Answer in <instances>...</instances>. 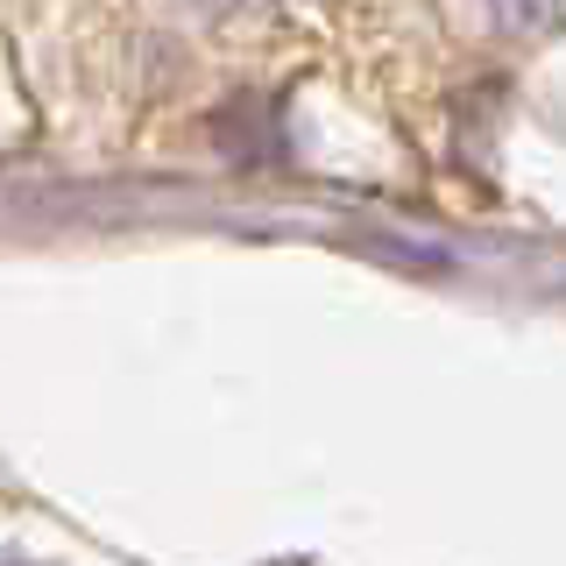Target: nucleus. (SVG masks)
Here are the masks:
<instances>
[{
	"instance_id": "f257e3e1",
	"label": "nucleus",
	"mask_w": 566,
	"mask_h": 566,
	"mask_svg": "<svg viewBox=\"0 0 566 566\" xmlns=\"http://www.w3.org/2000/svg\"><path fill=\"white\" fill-rule=\"evenodd\" d=\"M453 14L495 43H531L545 29H566V0H453Z\"/></svg>"
},
{
	"instance_id": "f03ea898",
	"label": "nucleus",
	"mask_w": 566,
	"mask_h": 566,
	"mask_svg": "<svg viewBox=\"0 0 566 566\" xmlns=\"http://www.w3.org/2000/svg\"><path fill=\"white\" fill-rule=\"evenodd\" d=\"M191 8L220 14V22H255V14H283V8H297V0H191Z\"/></svg>"
}]
</instances>
